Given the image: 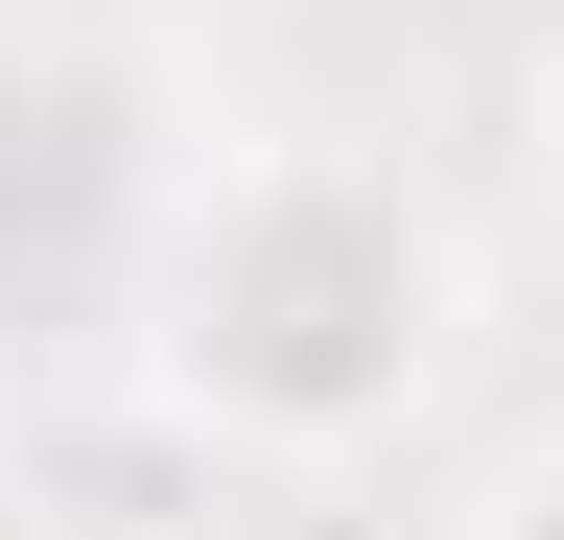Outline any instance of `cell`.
I'll return each mask as SVG.
<instances>
[{"mask_svg":"<svg viewBox=\"0 0 564 540\" xmlns=\"http://www.w3.org/2000/svg\"><path fill=\"white\" fill-rule=\"evenodd\" d=\"M447 212H423L400 165H352V142H259V165H212L188 188V235H165V399L236 470H352V447H400L423 423V376H447Z\"/></svg>","mask_w":564,"mask_h":540,"instance_id":"1","label":"cell"},{"mask_svg":"<svg viewBox=\"0 0 564 540\" xmlns=\"http://www.w3.org/2000/svg\"><path fill=\"white\" fill-rule=\"evenodd\" d=\"M0 540H24V494H0Z\"/></svg>","mask_w":564,"mask_h":540,"instance_id":"4","label":"cell"},{"mask_svg":"<svg viewBox=\"0 0 564 540\" xmlns=\"http://www.w3.org/2000/svg\"><path fill=\"white\" fill-rule=\"evenodd\" d=\"M470 540H564V470H518V494H494V517H470Z\"/></svg>","mask_w":564,"mask_h":540,"instance_id":"2","label":"cell"},{"mask_svg":"<svg viewBox=\"0 0 564 540\" xmlns=\"http://www.w3.org/2000/svg\"><path fill=\"white\" fill-rule=\"evenodd\" d=\"M541 165H564V95H541Z\"/></svg>","mask_w":564,"mask_h":540,"instance_id":"3","label":"cell"}]
</instances>
